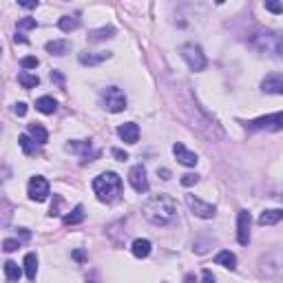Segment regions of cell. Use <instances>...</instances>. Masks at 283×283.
<instances>
[{
	"label": "cell",
	"instance_id": "26",
	"mask_svg": "<svg viewBox=\"0 0 283 283\" xmlns=\"http://www.w3.org/2000/svg\"><path fill=\"white\" fill-rule=\"evenodd\" d=\"M20 274H23V270H20V265L16 263V261H7V263H5V276H7V281L16 283L20 279Z\"/></svg>",
	"mask_w": 283,
	"mask_h": 283
},
{
	"label": "cell",
	"instance_id": "14",
	"mask_svg": "<svg viewBox=\"0 0 283 283\" xmlns=\"http://www.w3.org/2000/svg\"><path fill=\"white\" fill-rule=\"evenodd\" d=\"M261 91H263V93L281 95L283 93V76L281 73H270V76H265V80L261 82Z\"/></svg>",
	"mask_w": 283,
	"mask_h": 283
},
{
	"label": "cell",
	"instance_id": "24",
	"mask_svg": "<svg viewBox=\"0 0 283 283\" xmlns=\"http://www.w3.org/2000/svg\"><path fill=\"white\" fill-rule=\"evenodd\" d=\"M78 27H80L78 16H62V18L58 20V29L65 31V34H71V31H76Z\"/></svg>",
	"mask_w": 283,
	"mask_h": 283
},
{
	"label": "cell",
	"instance_id": "17",
	"mask_svg": "<svg viewBox=\"0 0 283 283\" xmlns=\"http://www.w3.org/2000/svg\"><path fill=\"white\" fill-rule=\"evenodd\" d=\"M36 109L45 115H53L58 111V102L51 98V95H42V98L36 100Z\"/></svg>",
	"mask_w": 283,
	"mask_h": 283
},
{
	"label": "cell",
	"instance_id": "44",
	"mask_svg": "<svg viewBox=\"0 0 283 283\" xmlns=\"http://www.w3.org/2000/svg\"><path fill=\"white\" fill-rule=\"evenodd\" d=\"M0 53H3V47H0Z\"/></svg>",
	"mask_w": 283,
	"mask_h": 283
},
{
	"label": "cell",
	"instance_id": "18",
	"mask_svg": "<svg viewBox=\"0 0 283 283\" xmlns=\"http://www.w3.org/2000/svg\"><path fill=\"white\" fill-rule=\"evenodd\" d=\"M84 217H87V212H84V206L78 204L71 212H67V215L62 217V223H65V226H76V223H82V221H84Z\"/></svg>",
	"mask_w": 283,
	"mask_h": 283
},
{
	"label": "cell",
	"instance_id": "20",
	"mask_svg": "<svg viewBox=\"0 0 283 283\" xmlns=\"http://www.w3.org/2000/svg\"><path fill=\"white\" fill-rule=\"evenodd\" d=\"M29 137L36 144H47V142H49V133H47V129L42 124H38V122L29 124Z\"/></svg>",
	"mask_w": 283,
	"mask_h": 283
},
{
	"label": "cell",
	"instance_id": "38",
	"mask_svg": "<svg viewBox=\"0 0 283 283\" xmlns=\"http://www.w3.org/2000/svg\"><path fill=\"white\" fill-rule=\"evenodd\" d=\"M157 175H159V177H162V179H170V177H173L168 168H157Z\"/></svg>",
	"mask_w": 283,
	"mask_h": 283
},
{
	"label": "cell",
	"instance_id": "23",
	"mask_svg": "<svg viewBox=\"0 0 283 283\" xmlns=\"http://www.w3.org/2000/svg\"><path fill=\"white\" fill-rule=\"evenodd\" d=\"M115 36V27H102V29H93L89 31V42H102L106 38H113Z\"/></svg>",
	"mask_w": 283,
	"mask_h": 283
},
{
	"label": "cell",
	"instance_id": "31",
	"mask_svg": "<svg viewBox=\"0 0 283 283\" xmlns=\"http://www.w3.org/2000/svg\"><path fill=\"white\" fill-rule=\"evenodd\" d=\"M20 248V239H5L3 241V250L5 252H14V250Z\"/></svg>",
	"mask_w": 283,
	"mask_h": 283
},
{
	"label": "cell",
	"instance_id": "32",
	"mask_svg": "<svg viewBox=\"0 0 283 283\" xmlns=\"http://www.w3.org/2000/svg\"><path fill=\"white\" fill-rule=\"evenodd\" d=\"M27 111H29V109H27V104H25V102H16V104H14V113L18 115V117H25V115H27Z\"/></svg>",
	"mask_w": 283,
	"mask_h": 283
},
{
	"label": "cell",
	"instance_id": "15",
	"mask_svg": "<svg viewBox=\"0 0 283 283\" xmlns=\"http://www.w3.org/2000/svg\"><path fill=\"white\" fill-rule=\"evenodd\" d=\"M151 250H153V243L148 241V239H135L131 245L133 257H137V259H146L148 254H151Z\"/></svg>",
	"mask_w": 283,
	"mask_h": 283
},
{
	"label": "cell",
	"instance_id": "16",
	"mask_svg": "<svg viewBox=\"0 0 283 283\" xmlns=\"http://www.w3.org/2000/svg\"><path fill=\"white\" fill-rule=\"evenodd\" d=\"M45 49L51 53V56H67L71 51V42L69 40H51L45 45Z\"/></svg>",
	"mask_w": 283,
	"mask_h": 283
},
{
	"label": "cell",
	"instance_id": "25",
	"mask_svg": "<svg viewBox=\"0 0 283 283\" xmlns=\"http://www.w3.org/2000/svg\"><path fill=\"white\" fill-rule=\"evenodd\" d=\"M18 82L23 84L25 89H34V87H38L40 84V78L36 76V73H31V71H20L18 73Z\"/></svg>",
	"mask_w": 283,
	"mask_h": 283
},
{
	"label": "cell",
	"instance_id": "8",
	"mask_svg": "<svg viewBox=\"0 0 283 283\" xmlns=\"http://www.w3.org/2000/svg\"><path fill=\"white\" fill-rule=\"evenodd\" d=\"M186 206H188L190 212L199 219H212L217 212V208L212 204H206L204 199H199V197H195V195H186Z\"/></svg>",
	"mask_w": 283,
	"mask_h": 283
},
{
	"label": "cell",
	"instance_id": "35",
	"mask_svg": "<svg viewBox=\"0 0 283 283\" xmlns=\"http://www.w3.org/2000/svg\"><path fill=\"white\" fill-rule=\"evenodd\" d=\"M201 283H217V279H215V274H212L210 270H204L201 272Z\"/></svg>",
	"mask_w": 283,
	"mask_h": 283
},
{
	"label": "cell",
	"instance_id": "21",
	"mask_svg": "<svg viewBox=\"0 0 283 283\" xmlns=\"http://www.w3.org/2000/svg\"><path fill=\"white\" fill-rule=\"evenodd\" d=\"M25 274L29 281H34L36 274H38V257H36V252L25 254Z\"/></svg>",
	"mask_w": 283,
	"mask_h": 283
},
{
	"label": "cell",
	"instance_id": "40",
	"mask_svg": "<svg viewBox=\"0 0 283 283\" xmlns=\"http://www.w3.org/2000/svg\"><path fill=\"white\" fill-rule=\"evenodd\" d=\"M14 40H16V42H20V45H27V42H29V40H27L23 34H16V38H14Z\"/></svg>",
	"mask_w": 283,
	"mask_h": 283
},
{
	"label": "cell",
	"instance_id": "41",
	"mask_svg": "<svg viewBox=\"0 0 283 283\" xmlns=\"http://www.w3.org/2000/svg\"><path fill=\"white\" fill-rule=\"evenodd\" d=\"M18 232H20V237H23V239H29L31 237V232L27 230V228H18Z\"/></svg>",
	"mask_w": 283,
	"mask_h": 283
},
{
	"label": "cell",
	"instance_id": "27",
	"mask_svg": "<svg viewBox=\"0 0 283 283\" xmlns=\"http://www.w3.org/2000/svg\"><path fill=\"white\" fill-rule=\"evenodd\" d=\"M18 144H20V148H23V153H25V155H31V153H34V148H36V142L31 140V137L27 135V133L18 137Z\"/></svg>",
	"mask_w": 283,
	"mask_h": 283
},
{
	"label": "cell",
	"instance_id": "3",
	"mask_svg": "<svg viewBox=\"0 0 283 283\" xmlns=\"http://www.w3.org/2000/svg\"><path fill=\"white\" fill-rule=\"evenodd\" d=\"M179 53L181 58H184V62L188 65L190 71H204L208 60L204 56V51H201L199 45H195V42H186V45L179 47Z\"/></svg>",
	"mask_w": 283,
	"mask_h": 283
},
{
	"label": "cell",
	"instance_id": "13",
	"mask_svg": "<svg viewBox=\"0 0 283 283\" xmlns=\"http://www.w3.org/2000/svg\"><path fill=\"white\" fill-rule=\"evenodd\" d=\"M109 58H111L109 51H98V53H93V51H82V53H78L80 65H84V67H98V65H102L104 60H109Z\"/></svg>",
	"mask_w": 283,
	"mask_h": 283
},
{
	"label": "cell",
	"instance_id": "37",
	"mask_svg": "<svg viewBox=\"0 0 283 283\" xmlns=\"http://www.w3.org/2000/svg\"><path fill=\"white\" fill-rule=\"evenodd\" d=\"M73 259H76V261H84V259H87V252H84V250H73Z\"/></svg>",
	"mask_w": 283,
	"mask_h": 283
},
{
	"label": "cell",
	"instance_id": "11",
	"mask_svg": "<svg viewBox=\"0 0 283 283\" xmlns=\"http://www.w3.org/2000/svg\"><path fill=\"white\" fill-rule=\"evenodd\" d=\"M173 155L177 157V162L181 164V166H195L197 162H199V157H197V153H193V151H188V148L184 146V144H173Z\"/></svg>",
	"mask_w": 283,
	"mask_h": 283
},
{
	"label": "cell",
	"instance_id": "4",
	"mask_svg": "<svg viewBox=\"0 0 283 283\" xmlns=\"http://www.w3.org/2000/svg\"><path fill=\"white\" fill-rule=\"evenodd\" d=\"M252 45L257 47L259 51H265V53H274L279 56L281 53V36L274 34V31H257L252 36Z\"/></svg>",
	"mask_w": 283,
	"mask_h": 283
},
{
	"label": "cell",
	"instance_id": "28",
	"mask_svg": "<svg viewBox=\"0 0 283 283\" xmlns=\"http://www.w3.org/2000/svg\"><path fill=\"white\" fill-rule=\"evenodd\" d=\"M181 186H186V188H190V186H195L197 181H199V175L197 173H186V175H181Z\"/></svg>",
	"mask_w": 283,
	"mask_h": 283
},
{
	"label": "cell",
	"instance_id": "30",
	"mask_svg": "<svg viewBox=\"0 0 283 283\" xmlns=\"http://www.w3.org/2000/svg\"><path fill=\"white\" fill-rule=\"evenodd\" d=\"M38 65H40V60L36 56H27V58L20 60V67H23V69H36Z\"/></svg>",
	"mask_w": 283,
	"mask_h": 283
},
{
	"label": "cell",
	"instance_id": "12",
	"mask_svg": "<svg viewBox=\"0 0 283 283\" xmlns=\"http://www.w3.org/2000/svg\"><path fill=\"white\" fill-rule=\"evenodd\" d=\"M117 135L124 144H137L140 140V126L135 122H126V124H120L117 126Z\"/></svg>",
	"mask_w": 283,
	"mask_h": 283
},
{
	"label": "cell",
	"instance_id": "9",
	"mask_svg": "<svg viewBox=\"0 0 283 283\" xmlns=\"http://www.w3.org/2000/svg\"><path fill=\"white\" fill-rule=\"evenodd\" d=\"M129 184L133 186V190H137V193H146L148 190L146 168H144L142 164H135V166L129 170Z\"/></svg>",
	"mask_w": 283,
	"mask_h": 283
},
{
	"label": "cell",
	"instance_id": "42",
	"mask_svg": "<svg viewBox=\"0 0 283 283\" xmlns=\"http://www.w3.org/2000/svg\"><path fill=\"white\" fill-rule=\"evenodd\" d=\"M51 78L56 80L58 84H62V82H65V80H62V76H60V73H58V71H53V73H51Z\"/></svg>",
	"mask_w": 283,
	"mask_h": 283
},
{
	"label": "cell",
	"instance_id": "45",
	"mask_svg": "<svg viewBox=\"0 0 283 283\" xmlns=\"http://www.w3.org/2000/svg\"><path fill=\"white\" fill-rule=\"evenodd\" d=\"M89 283H95V281H89Z\"/></svg>",
	"mask_w": 283,
	"mask_h": 283
},
{
	"label": "cell",
	"instance_id": "36",
	"mask_svg": "<svg viewBox=\"0 0 283 283\" xmlns=\"http://www.w3.org/2000/svg\"><path fill=\"white\" fill-rule=\"evenodd\" d=\"M60 204H62V199L60 197H56V206H51V210H49V215H60Z\"/></svg>",
	"mask_w": 283,
	"mask_h": 283
},
{
	"label": "cell",
	"instance_id": "33",
	"mask_svg": "<svg viewBox=\"0 0 283 283\" xmlns=\"http://www.w3.org/2000/svg\"><path fill=\"white\" fill-rule=\"evenodd\" d=\"M265 9H268V12H272V14H283V5H279V3H265Z\"/></svg>",
	"mask_w": 283,
	"mask_h": 283
},
{
	"label": "cell",
	"instance_id": "1",
	"mask_svg": "<svg viewBox=\"0 0 283 283\" xmlns=\"http://www.w3.org/2000/svg\"><path fill=\"white\" fill-rule=\"evenodd\" d=\"M142 212L155 226H166L177 215V204L170 195H153L151 199L144 201Z\"/></svg>",
	"mask_w": 283,
	"mask_h": 283
},
{
	"label": "cell",
	"instance_id": "2",
	"mask_svg": "<svg viewBox=\"0 0 283 283\" xmlns=\"http://www.w3.org/2000/svg\"><path fill=\"white\" fill-rule=\"evenodd\" d=\"M120 188H122V177L113 170H106V173L98 175L93 179V193L102 204L115 201V197L120 195Z\"/></svg>",
	"mask_w": 283,
	"mask_h": 283
},
{
	"label": "cell",
	"instance_id": "29",
	"mask_svg": "<svg viewBox=\"0 0 283 283\" xmlns=\"http://www.w3.org/2000/svg\"><path fill=\"white\" fill-rule=\"evenodd\" d=\"M38 23H36V18H20L18 20V29L20 31H29V29H36Z\"/></svg>",
	"mask_w": 283,
	"mask_h": 283
},
{
	"label": "cell",
	"instance_id": "19",
	"mask_svg": "<svg viewBox=\"0 0 283 283\" xmlns=\"http://www.w3.org/2000/svg\"><path fill=\"white\" fill-rule=\"evenodd\" d=\"M283 219V210L281 208H272V210H263L259 217V223L261 226H274Z\"/></svg>",
	"mask_w": 283,
	"mask_h": 283
},
{
	"label": "cell",
	"instance_id": "5",
	"mask_svg": "<svg viewBox=\"0 0 283 283\" xmlns=\"http://www.w3.org/2000/svg\"><path fill=\"white\" fill-rule=\"evenodd\" d=\"M102 106L109 113H122L126 109V95L120 87H109L102 91Z\"/></svg>",
	"mask_w": 283,
	"mask_h": 283
},
{
	"label": "cell",
	"instance_id": "6",
	"mask_svg": "<svg viewBox=\"0 0 283 283\" xmlns=\"http://www.w3.org/2000/svg\"><path fill=\"white\" fill-rule=\"evenodd\" d=\"M27 190H29V197H31V199L38 201V204L47 201V199H49V195H51L49 181L42 177V175H34V177L29 179V186H27Z\"/></svg>",
	"mask_w": 283,
	"mask_h": 283
},
{
	"label": "cell",
	"instance_id": "7",
	"mask_svg": "<svg viewBox=\"0 0 283 283\" xmlns=\"http://www.w3.org/2000/svg\"><path fill=\"white\" fill-rule=\"evenodd\" d=\"M281 126H283V113H281V111H276V113H272V115L257 117V120L248 122V124H245V129H248V131H259V129L281 131Z\"/></svg>",
	"mask_w": 283,
	"mask_h": 283
},
{
	"label": "cell",
	"instance_id": "10",
	"mask_svg": "<svg viewBox=\"0 0 283 283\" xmlns=\"http://www.w3.org/2000/svg\"><path fill=\"white\" fill-rule=\"evenodd\" d=\"M250 226H252V217L248 210H241L237 215V241L241 245L250 243Z\"/></svg>",
	"mask_w": 283,
	"mask_h": 283
},
{
	"label": "cell",
	"instance_id": "43",
	"mask_svg": "<svg viewBox=\"0 0 283 283\" xmlns=\"http://www.w3.org/2000/svg\"><path fill=\"white\" fill-rule=\"evenodd\" d=\"M186 283H197V281H195L193 274H188V276H186Z\"/></svg>",
	"mask_w": 283,
	"mask_h": 283
},
{
	"label": "cell",
	"instance_id": "22",
	"mask_svg": "<svg viewBox=\"0 0 283 283\" xmlns=\"http://www.w3.org/2000/svg\"><path fill=\"white\" fill-rule=\"evenodd\" d=\"M215 263L223 265V268H228V270H234L237 268V257H234V252H230V250H221L215 257Z\"/></svg>",
	"mask_w": 283,
	"mask_h": 283
},
{
	"label": "cell",
	"instance_id": "34",
	"mask_svg": "<svg viewBox=\"0 0 283 283\" xmlns=\"http://www.w3.org/2000/svg\"><path fill=\"white\" fill-rule=\"evenodd\" d=\"M111 153H113V157H115V159H120V162H126V159H129V153L122 151V148H113Z\"/></svg>",
	"mask_w": 283,
	"mask_h": 283
},
{
	"label": "cell",
	"instance_id": "39",
	"mask_svg": "<svg viewBox=\"0 0 283 283\" xmlns=\"http://www.w3.org/2000/svg\"><path fill=\"white\" fill-rule=\"evenodd\" d=\"M20 7H25V9H36L38 7V0H36V3H18Z\"/></svg>",
	"mask_w": 283,
	"mask_h": 283
}]
</instances>
